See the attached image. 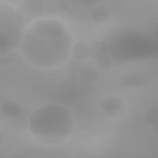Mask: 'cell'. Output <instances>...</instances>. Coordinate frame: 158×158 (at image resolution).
<instances>
[{
  "mask_svg": "<svg viewBox=\"0 0 158 158\" xmlns=\"http://www.w3.org/2000/svg\"><path fill=\"white\" fill-rule=\"evenodd\" d=\"M90 57L94 60L109 56L111 48L109 43L104 40H95L89 43Z\"/></svg>",
  "mask_w": 158,
  "mask_h": 158,
  "instance_id": "8992f818",
  "label": "cell"
},
{
  "mask_svg": "<svg viewBox=\"0 0 158 158\" xmlns=\"http://www.w3.org/2000/svg\"><path fill=\"white\" fill-rule=\"evenodd\" d=\"M17 59V52L15 50L0 54V67L6 68L12 66Z\"/></svg>",
  "mask_w": 158,
  "mask_h": 158,
  "instance_id": "5bb4252c",
  "label": "cell"
},
{
  "mask_svg": "<svg viewBox=\"0 0 158 158\" xmlns=\"http://www.w3.org/2000/svg\"><path fill=\"white\" fill-rule=\"evenodd\" d=\"M15 19L17 23L19 25H20L23 27L27 28L28 26L25 22V18L23 17L22 14L19 10H17L15 8Z\"/></svg>",
  "mask_w": 158,
  "mask_h": 158,
  "instance_id": "2e32d148",
  "label": "cell"
},
{
  "mask_svg": "<svg viewBox=\"0 0 158 158\" xmlns=\"http://www.w3.org/2000/svg\"><path fill=\"white\" fill-rule=\"evenodd\" d=\"M73 38L69 31L57 38L40 37L27 27L20 50L30 65L43 69L57 68L64 64L70 56Z\"/></svg>",
  "mask_w": 158,
  "mask_h": 158,
  "instance_id": "7a4b0ae2",
  "label": "cell"
},
{
  "mask_svg": "<svg viewBox=\"0 0 158 158\" xmlns=\"http://www.w3.org/2000/svg\"><path fill=\"white\" fill-rule=\"evenodd\" d=\"M81 80L88 84L96 82L99 78V71L96 67L88 65L83 67L80 72Z\"/></svg>",
  "mask_w": 158,
  "mask_h": 158,
  "instance_id": "8fae6325",
  "label": "cell"
},
{
  "mask_svg": "<svg viewBox=\"0 0 158 158\" xmlns=\"http://www.w3.org/2000/svg\"><path fill=\"white\" fill-rule=\"evenodd\" d=\"M70 56L77 60L85 61L90 57L89 43L85 40H78L72 44Z\"/></svg>",
  "mask_w": 158,
  "mask_h": 158,
  "instance_id": "52a82bcc",
  "label": "cell"
},
{
  "mask_svg": "<svg viewBox=\"0 0 158 158\" xmlns=\"http://www.w3.org/2000/svg\"><path fill=\"white\" fill-rule=\"evenodd\" d=\"M4 145V141L2 139V138H1V141H0V148L2 149V148L3 147Z\"/></svg>",
  "mask_w": 158,
  "mask_h": 158,
  "instance_id": "ffe728a7",
  "label": "cell"
},
{
  "mask_svg": "<svg viewBox=\"0 0 158 158\" xmlns=\"http://www.w3.org/2000/svg\"><path fill=\"white\" fill-rule=\"evenodd\" d=\"M74 120L70 111L56 103H46L35 109L28 119L32 136L46 147L60 145L74 131Z\"/></svg>",
  "mask_w": 158,
  "mask_h": 158,
  "instance_id": "6da1fadb",
  "label": "cell"
},
{
  "mask_svg": "<svg viewBox=\"0 0 158 158\" xmlns=\"http://www.w3.org/2000/svg\"><path fill=\"white\" fill-rule=\"evenodd\" d=\"M158 22H156L153 26V35L156 39L158 38Z\"/></svg>",
  "mask_w": 158,
  "mask_h": 158,
  "instance_id": "d6986e66",
  "label": "cell"
},
{
  "mask_svg": "<svg viewBox=\"0 0 158 158\" xmlns=\"http://www.w3.org/2000/svg\"><path fill=\"white\" fill-rule=\"evenodd\" d=\"M98 2L97 0H80L79 1V3L84 7H91L96 5Z\"/></svg>",
  "mask_w": 158,
  "mask_h": 158,
  "instance_id": "ac0fdd59",
  "label": "cell"
},
{
  "mask_svg": "<svg viewBox=\"0 0 158 158\" xmlns=\"http://www.w3.org/2000/svg\"><path fill=\"white\" fill-rule=\"evenodd\" d=\"M34 33L40 37L48 36V19H41L30 25Z\"/></svg>",
  "mask_w": 158,
  "mask_h": 158,
  "instance_id": "4fadbf2b",
  "label": "cell"
},
{
  "mask_svg": "<svg viewBox=\"0 0 158 158\" xmlns=\"http://www.w3.org/2000/svg\"><path fill=\"white\" fill-rule=\"evenodd\" d=\"M90 20L95 25H104L110 19V13L104 6H95L89 12Z\"/></svg>",
  "mask_w": 158,
  "mask_h": 158,
  "instance_id": "ba28073f",
  "label": "cell"
},
{
  "mask_svg": "<svg viewBox=\"0 0 158 158\" xmlns=\"http://www.w3.org/2000/svg\"><path fill=\"white\" fill-rule=\"evenodd\" d=\"M48 19V36L53 38L62 36L69 30L60 20L56 18Z\"/></svg>",
  "mask_w": 158,
  "mask_h": 158,
  "instance_id": "9c48e42d",
  "label": "cell"
},
{
  "mask_svg": "<svg viewBox=\"0 0 158 158\" xmlns=\"http://www.w3.org/2000/svg\"><path fill=\"white\" fill-rule=\"evenodd\" d=\"M1 110L5 116L14 118L17 117L20 114L22 106L18 101L14 99H9L2 104Z\"/></svg>",
  "mask_w": 158,
  "mask_h": 158,
  "instance_id": "30bf717a",
  "label": "cell"
},
{
  "mask_svg": "<svg viewBox=\"0 0 158 158\" xmlns=\"http://www.w3.org/2000/svg\"><path fill=\"white\" fill-rule=\"evenodd\" d=\"M55 5L60 11H65L69 7V2L67 0H58L56 2Z\"/></svg>",
  "mask_w": 158,
  "mask_h": 158,
  "instance_id": "e0dca14e",
  "label": "cell"
},
{
  "mask_svg": "<svg viewBox=\"0 0 158 158\" xmlns=\"http://www.w3.org/2000/svg\"><path fill=\"white\" fill-rule=\"evenodd\" d=\"M27 28L17 23L15 8L6 3L0 4V31L7 35L14 50L20 48Z\"/></svg>",
  "mask_w": 158,
  "mask_h": 158,
  "instance_id": "3957f363",
  "label": "cell"
},
{
  "mask_svg": "<svg viewBox=\"0 0 158 158\" xmlns=\"http://www.w3.org/2000/svg\"><path fill=\"white\" fill-rule=\"evenodd\" d=\"M101 110L106 118L113 121L125 118L127 108L122 99L117 96H110L103 99L99 104Z\"/></svg>",
  "mask_w": 158,
  "mask_h": 158,
  "instance_id": "277c9868",
  "label": "cell"
},
{
  "mask_svg": "<svg viewBox=\"0 0 158 158\" xmlns=\"http://www.w3.org/2000/svg\"><path fill=\"white\" fill-rule=\"evenodd\" d=\"M15 9L22 14L29 26L40 19L43 14L44 5L40 0H25L18 3Z\"/></svg>",
  "mask_w": 158,
  "mask_h": 158,
  "instance_id": "5b68a950",
  "label": "cell"
},
{
  "mask_svg": "<svg viewBox=\"0 0 158 158\" xmlns=\"http://www.w3.org/2000/svg\"><path fill=\"white\" fill-rule=\"evenodd\" d=\"M157 106H153L148 109L144 114V120L146 124L149 126L155 133H157Z\"/></svg>",
  "mask_w": 158,
  "mask_h": 158,
  "instance_id": "7c38bea8",
  "label": "cell"
},
{
  "mask_svg": "<svg viewBox=\"0 0 158 158\" xmlns=\"http://www.w3.org/2000/svg\"><path fill=\"white\" fill-rule=\"evenodd\" d=\"M95 64L98 69L102 71H107L112 67L113 60L110 56H107L96 60Z\"/></svg>",
  "mask_w": 158,
  "mask_h": 158,
  "instance_id": "9a60e30c",
  "label": "cell"
}]
</instances>
